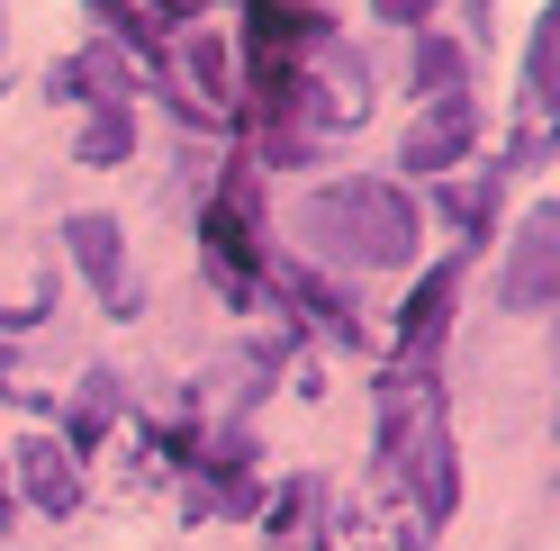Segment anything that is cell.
Instances as JSON below:
<instances>
[{
  "mask_svg": "<svg viewBox=\"0 0 560 551\" xmlns=\"http://www.w3.org/2000/svg\"><path fill=\"white\" fill-rule=\"evenodd\" d=\"M307 235H317L326 254L362 262V271L416 262V209H407V190H389V181H335V190H317L307 199Z\"/></svg>",
  "mask_w": 560,
  "mask_h": 551,
  "instance_id": "6da1fadb",
  "label": "cell"
},
{
  "mask_svg": "<svg viewBox=\"0 0 560 551\" xmlns=\"http://www.w3.org/2000/svg\"><path fill=\"white\" fill-rule=\"evenodd\" d=\"M506 307H524V317H534V307H551V290H560V209H534L515 226V254H506Z\"/></svg>",
  "mask_w": 560,
  "mask_h": 551,
  "instance_id": "7a4b0ae2",
  "label": "cell"
},
{
  "mask_svg": "<svg viewBox=\"0 0 560 551\" xmlns=\"http://www.w3.org/2000/svg\"><path fill=\"white\" fill-rule=\"evenodd\" d=\"M470 136H479V109H470L462 91H443L425 118H407V163H416V172H443V163L470 154Z\"/></svg>",
  "mask_w": 560,
  "mask_h": 551,
  "instance_id": "3957f363",
  "label": "cell"
},
{
  "mask_svg": "<svg viewBox=\"0 0 560 551\" xmlns=\"http://www.w3.org/2000/svg\"><path fill=\"white\" fill-rule=\"evenodd\" d=\"M19 470H27V497H37V506H73L82 497V470H73V453H63V443L55 434H37V443H19Z\"/></svg>",
  "mask_w": 560,
  "mask_h": 551,
  "instance_id": "277c9868",
  "label": "cell"
},
{
  "mask_svg": "<svg viewBox=\"0 0 560 551\" xmlns=\"http://www.w3.org/2000/svg\"><path fill=\"white\" fill-rule=\"evenodd\" d=\"M73 262L100 281V298L127 317V262H118V226L109 218H73Z\"/></svg>",
  "mask_w": 560,
  "mask_h": 551,
  "instance_id": "5b68a950",
  "label": "cell"
},
{
  "mask_svg": "<svg viewBox=\"0 0 560 551\" xmlns=\"http://www.w3.org/2000/svg\"><path fill=\"white\" fill-rule=\"evenodd\" d=\"M416 82H425V91L443 99L452 82H462V46H443V37H425V46H416Z\"/></svg>",
  "mask_w": 560,
  "mask_h": 551,
  "instance_id": "8992f818",
  "label": "cell"
},
{
  "mask_svg": "<svg viewBox=\"0 0 560 551\" xmlns=\"http://www.w3.org/2000/svg\"><path fill=\"white\" fill-rule=\"evenodd\" d=\"M118 145H127V118H100V127H91V136H82V154H91V163H109V154H118Z\"/></svg>",
  "mask_w": 560,
  "mask_h": 551,
  "instance_id": "52a82bcc",
  "label": "cell"
},
{
  "mask_svg": "<svg viewBox=\"0 0 560 551\" xmlns=\"http://www.w3.org/2000/svg\"><path fill=\"white\" fill-rule=\"evenodd\" d=\"M380 19H398V27H416V19H434V0H371Z\"/></svg>",
  "mask_w": 560,
  "mask_h": 551,
  "instance_id": "ba28073f",
  "label": "cell"
}]
</instances>
